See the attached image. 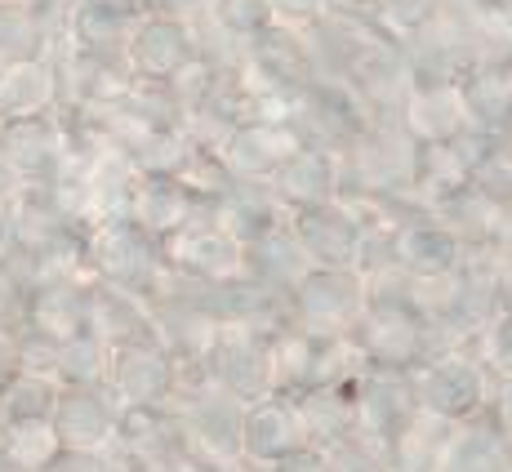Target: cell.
<instances>
[{"label":"cell","mask_w":512,"mask_h":472,"mask_svg":"<svg viewBox=\"0 0 512 472\" xmlns=\"http://www.w3.org/2000/svg\"><path fill=\"white\" fill-rule=\"evenodd\" d=\"M245 446L259 459H285L294 450V415L281 406H263L245 424Z\"/></svg>","instance_id":"6da1fadb"},{"label":"cell","mask_w":512,"mask_h":472,"mask_svg":"<svg viewBox=\"0 0 512 472\" xmlns=\"http://www.w3.org/2000/svg\"><path fill=\"white\" fill-rule=\"evenodd\" d=\"M428 401L441 415H468L472 401H477V383H472V375H437L428 379Z\"/></svg>","instance_id":"7a4b0ae2"},{"label":"cell","mask_w":512,"mask_h":472,"mask_svg":"<svg viewBox=\"0 0 512 472\" xmlns=\"http://www.w3.org/2000/svg\"><path fill=\"white\" fill-rule=\"evenodd\" d=\"M281 472H321L317 464H312L308 455H294V459H285V468Z\"/></svg>","instance_id":"3957f363"}]
</instances>
